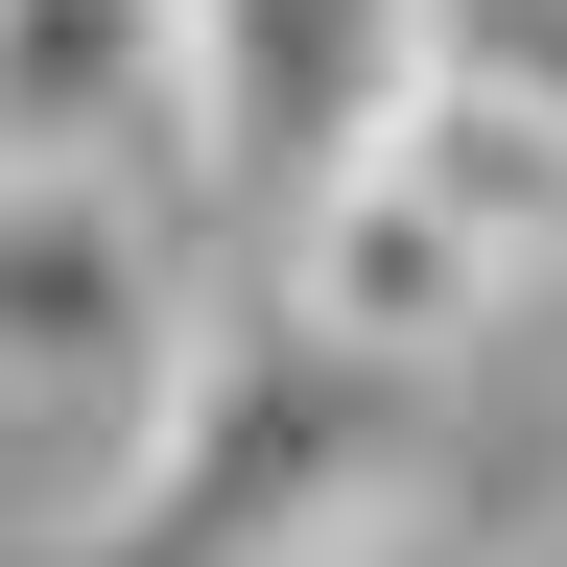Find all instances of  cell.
Returning <instances> with one entry per match:
<instances>
[{
    "label": "cell",
    "mask_w": 567,
    "mask_h": 567,
    "mask_svg": "<svg viewBox=\"0 0 567 567\" xmlns=\"http://www.w3.org/2000/svg\"><path fill=\"white\" fill-rule=\"evenodd\" d=\"M331 567H473V544H331Z\"/></svg>",
    "instance_id": "5b68a950"
},
{
    "label": "cell",
    "mask_w": 567,
    "mask_h": 567,
    "mask_svg": "<svg viewBox=\"0 0 567 567\" xmlns=\"http://www.w3.org/2000/svg\"><path fill=\"white\" fill-rule=\"evenodd\" d=\"M189 379V260L142 166H0V402H118V473Z\"/></svg>",
    "instance_id": "6da1fadb"
},
{
    "label": "cell",
    "mask_w": 567,
    "mask_h": 567,
    "mask_svg": "<svg viewBox=\"0 0 567 567\" xmlns=\"http://www.w3.org/2000/svg\"><path fill=\"white\" fill-rule=\"evenodd\" d=\"M473 308H496V260H473V237H450L402 166H331L308 213H284V331H308V354H354V379L450 354Z\"/></svg>",
    "instance_id": "3957f363"
},
{
    "label": "cell",
    "mask_w": 567,
    "mask_h": 567,
    "mask_svg": "<svg viewBox=\"0 0 567 567\" xmlns=\"http://www.w3.org/2000/svg\"><path fill=\"white\" fill-rule=\"evenodd\" d=\"M166 118V0H0V166H95Z\"/></svg>",
    "instance_id": "277c9868"
},
{
    "label": "cell",
    "mask_w": 567,
    "mask_h": 567,
    "mask_svg": "<svg viewBox=\"0 0 567 567\" xmlns=\"http://www.w3.org/2000/svg\"><path fill=\"white\" fill-rule=\"evenodd\" d=\"M402 71H425V0H166V118H189V166L260 189V213H308L354 142L402 118Z\"/></svg>",
    "instance_id": "7a4b0ae2"
}]
</instances>
